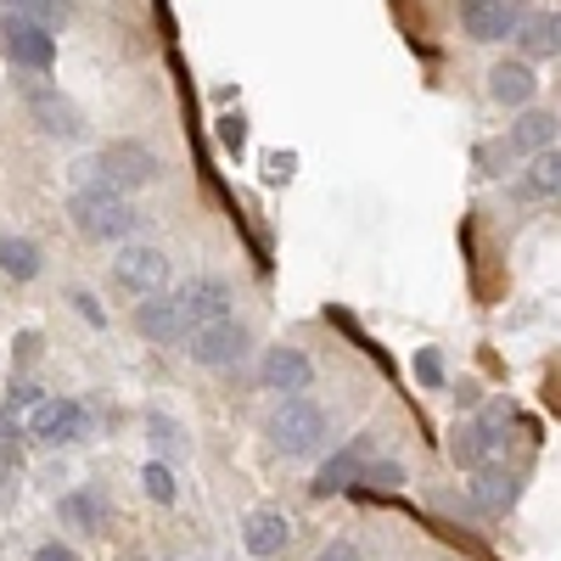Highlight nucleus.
<instances>
[{"mask_svg": "<svg viewBox=\"0 0 561 561\" xmlns=\"http://www.w3.org/2000/svg\"><path fill=\"white\" fill-rule=\"evenodd\" d=\"M68 219L84 242H124L140 230V214L124 192H107V185H79L68 197Z\"/></svg>", "mask_w": 561, "mask_h": 561, "instance_id": "obj_2", "label": "nucleus"}, {"mask_svg": "<svg viewBox=\"0 0 561 561\" xmlns=\"http://www.w3.org/2000/svg\"><path fill=\"white\" fill-rule=\"evenodd\" d=\"M79 180L84 185H107V192H140V185H158L163 180V158L140 140H107L96 158L79 163Z\"/></svg>", "mask_w": 561, "mask_h": 561, "instance_id": "obj_1", "label": "nucleus"}, {"mask_svg": "<svg viewBox=\"0 0 561 561\" xmlns=\"http://www.w3.org/2000/svg\"><path fill=\"white\" fill-rule=\"evenodd\" d=\"M359 483H377V489H399L404 483V466H393V460H377L370 455V466H365V478Z\"/></svg>", "mask_w": 561, "mask_h": 561, "instance_id": "obj_26", "label": "nucleus"}, {"mask_svg": "<svg viewBox=\"0 0 561 561\" xmlns=\"http://www.w3.org/2000/svg\"><path fill=\"white\" fill-rule=\"evenodd\" d=\"M517 494H523V478L517 472H500V466H478V483H472V500L483 505V511H505V505H517Z\"/></svg>", "mask_w": 561, "mask_h": 561, "instance_id": "obj_16", "label": "nucleus"}, {"mask_svg": "<svg viewBox=\"0 0 561 561\" xmlns=\"http://www.w3.org/2000/svg\"><path fill=\"white\" fill-rule=\"evenodd\" d=\"M0 51H7V62H18L28 73H51L57 68V34L23 12L0 7Z\"/></svg>", "mask_w": 561, "mask_h": 561, "instance_id": "obj_4", "label": "nucleus"}, {"mask_svg": "<svg viewBox=\"0 0 561 561\" xmlns=\"http://www.w3.org/2000/svg\"><path fill=\"white\" fill-rule=\"evenodd\" d=\"M140 489H147V500H158V505H174V494H180L174 466L169 460H147L140 466Z\"/></svg>", "mask_w": 561, "mask_h": 561, "instance_id": "obj_22", "label": "nucleus"}, {"mask_svg": "<svg viewBox=\"0 0 561 561\" xmlns=\"http://www.w3.org/2000/svg\"><path fill=\"white\" fill-rule=\"evenodd\" d=\"M556 185H561V158L556 147L534 152V174L523 180V197H556Z\"/></svg>", "mask_w": 561, "mask_h": 561, "instance_id": "obj_21", "label": "nucleus"}, {"mask_svg": "<svg viewBox=\"0 0 561 561\" xmlns=\"http://www.w3.org/2000/svg\"><path fill=\"white\" fill-rule=\"evenodd\" d=\"M225 147H242V118H225Z\"/></svg>", "mask_w": 561, "mask_h": 561, "instance_id": "obj_32", "label": "nucleus"}, {"mask_svg": "<svg viewBox=\"0 0 561 561\" xmlns=\"http://www.w3.org/2000/svg\"><path fill=\"white\" fill-rule=\"evenodd\" d=\"M34 561H79V550H73V545H57V539H45V545L34 550Z\"/></svg>", "mask_w": 561, "mask_h": 561, "instance_id": "obj_29", "label": "nucleus"}, {"mask_svg": "<svg viewBox=\"0 0 561 561\" xmlns=\"http://www.w3.org/2000/svg\"><path fill=\"white\" fill-rule=\"evenodd\" d=\"M523 51H528V57H556V12H550V18H534V23L523 28Z\"/></svg>", "mask_w": 561, "mask_h": 561, "instance_id": "obj_24", "label": "nucleus"}, {"mask_svg": "<svg viewBox=\"0 0 561 561\" xmlns=\"http://www.w3.org/2000/svg\"><path fill=\"white\" fill-rule=\"evenodd\" d=\"M174 298H180V320H185V332H192V325L219 320V314H230V304H237V293H230V280H225V275H192Z\"/></svg>", "mask_w": 561, "mask_h": 561, "instance_id": "obj_8", "label": "nucleus"}, {"mask_svg": "<svg viewBox=\"0 0 561 561\" xmlns=\"http://www.w3.org/2000/svg\"><path fill=\"white\" fill-rule=\"evenodd\" d=\"M449 455H455V466H466V472H478V466H483L494 449H489L483 427L472 421V427H455V438H449Z\"/></svg>", "mask_w": 561, "mask_h": 561, "instance_id": "obj_20", "label": "nucleus"}, {"mask_svg": "<svg viewBox=\"0 0 561 561\" xmlns=\"http://www.w3.org/2000/svg\"><path fill=\"white\" fill-rule=\"evenodd\" d=\"M460 18H466V34H472L478 45H500V39L517 34L523 7L517 0H460Z\"/></svg>", "mask_w": 561, "mask_h": 561, "instance_id": "obj_10", "label": "nucleus"}, {"mask_svg": "<svg viewBox=\"0 0 561 561\" xmlns=\"http://www.w3.org/2000/svg\"><path fill=\"white\" fill-rule=\"evenodd\" d=\"M314 561H359V550H354L348 539H337V545H325V550H320Z\"/></svg>", "mask_w": 561, "mask_h": 561, "instance_id": "obj_31", "label": "nucleus"}, {"mask_svg": "<svg viewBox=\"0 0 561 561\" xmlns=\"http://www.w3.org/2000/svg\"><path fill=\"white\" fill-rule=\"evenodd\" d=\"M57 517L73 528V534H102V517H107V505L90 494V489H73L57 500Z\"/></svg>", "mask_w": 561, "mask_h": 561, "instance_id": "obj_17", "label": "nucleus"}, {"mask_svg": "<svg viewBox=\"0 0 561 561\" xmlns=\"http://www.w3.org/2000/svg\"><path fill=\"white\" fill-rule=\"evenodd\" d=\"M73 304H79V314H84L90 325H107V309H102L96 298H90V293H73Z\"/></svg>", "mask_w": 561, "mask_h": 561, "instance_id": "obj_30", "label": "nucleus"}, {"mask_svg": "<svg viewBox=\"0 0 561 561\" xmlns=\"http://www.w3.org/2000/svg\"><path fill=\"white\" fill-rule=\"evenodd\" d=\"M113 280H118L129 298L163 293V287H169V253H163V248H124V253L113 259Z\"/></svg>", "mask_w": 561, "mask_h": 561, "instance_id": "obj_7", "label": "nucleus"}, {"mask_svg": "<svg viewBox=\"0 0 561 561\" xmlns=\"http://www.w3.org/2000/svg\"><path fill=\"white\" fill-rule=\"evenodd\" d=\"M34 348H39V337H34V332H23V337H18V354H23V359H34Z\"/></svg>", "mask_w": 561, "mask_h": 561, "instance_id": "obj_33", "label": "nucleus"}, {"mask_svg": "<svg viewBox=\"0 0 561 561\" xmlns=\"http://www.w3.org/2000/svg\"><path fill=\"white\" fill-rule=\"evenodd\" d=\"M259 377H264V388H270V393H309L314 365L304 359V348H270Z\"/></svg>", "mask_w": 561, "mask_h": 561, "instance_id": "obj_14", "label": "nucleus"}, {"mask_svg": "<svg viewBox=\"0 0 561 561\" xmlns=\"http://www.w3.org/2000/svg\"><path fill=\"white\" fill-rule=\"evenodd\" d=\"M28 438L34 444H79V438H90V410L79 399H39L28 410Z\"/></svg>", "mask_w": 561, "mask_h": 561, "instance_id": "obj_6", "label": "nucleus"}, {"mask_svg": "<svg viewBox=\"0 0 561 561\" xmlns=\"http://www.w3.org/2000/svg\"><path fill=\"white\" fill-rule=\"evenodd\" d=\"M28 113H34V124L45 135H57V140H79L84 135V113L51 84H28Z\"/></svg>", "mask_w": 561, "mask_h": 561, "instance_id": "obj_11", "label": "nucleus"}, {"mask_svg": "<svg viewBox=\"0 0 561 561\" xmlns=\"http://www.w3.org/2000/svg\"><path fill=\"white\" fill-rule=\"evenodd\" d=\"M135 325L152 343H185V320H180V298L174 293H147L135 304Z\"/></svg>", "mask_w": 561, "mask_h": 561, "instance_id": "obj_13", "label": "nucleus"}, {"mask_svg": "<svg viewBox=\"0 0 561 561\" xmlns=\"http://www.w3.org/2000/svg\"><path fill=\"white\" fill-rule=\"evenodd\" d=\"M534 90H539V79H534L528 62H500V68L489 73V96H494L500 107H528Z\"/></svg>", "mask_w": 561, "mask_h": 561, "instance_id": "obj_15", "label": "nucleus"}, {"mask_svg": "<svg viewBox=\"0 0 561 561\" xmlns=\"http://www.w3.org/2000/svg\"><path fill=\"white\" fill-rule=\"evenodd\" d=\"M34 404H39V388H28V382H18V388L7 393V410H12V415H18V410H34Z\"/></svg>", "mask_w": 561, "mask_h": 561, "instance_id": "obj_28", "label": "nucleus"}, {"mask_svg": "<svg viewBox=\"0 0 561 561\" xmlns=\"http://www.w3.org/2000/svg\"><path fill=\"white\" fill-rule=\"evenodd\" d=\"M370 455H377V438L370 433H359V438H348L337 455H325V466H320V478H314V494L325 500V494H343V489H354L359 478H365V466H370Z\"/></svg>", "mask_w": 561, "mask_h": 561, "instance_id": "obj_9", "label": "nucleus"}, {"mask_svg": "<svg viewBox=\"0 0 561 561\" xmlns=\"http://www.w3.org/2000/svg\"><path fill=\"white\" fill-rule=\"evenodd\" d=\"M415 377L427 382V388H444V359H438V348H421V354H415Z\"/></svg>", "mask_w": 561, "mask_h": 561, "instance_id": "obj_27", "label": "nucleus"}, {"mask_svg": "<svg viewBox=\"0 0 561 561\" xmlns=\"http://www.w3.org/2000/svg\"><path fill=\"white\" fill-rule=\"evenodd\" d=\"M147 433H152V444H158V460H180V455H185V433L174 427L163 410H147Z\"/></svg>", "mask_w": 561, "mask_h": 561, "instance_id": "obj_23", "label": "nucleus"}, {"mask_svg": "<svg viewBox=\"0 0 561 561\" xmlns=\"http://www.w3.org/2000/svg\"><path fill=\"white\" fill-rule=\"evenodd\" d=\"M242 545H248V556L275 561L280 550L293 545V523L280 517L275 505H259V511H248V523H242Z\"/></svg>", "mask_w": 561, "mask_h": 561, "instance_id": "obj_12", "label": "nucleus"}, {"mask_svg": "<svg viewBox=\"0 0 561 561\" xmlns=\"http://www.w3.org/2000/svg\"><path fill=\"white\" fill-rule=\"evenodd\" d=\"M545 147H556V118L550 113H528L505 135V152H545Z\"/></svg>", "mask_w": 561, "mask_h": 561, "instance_id": "obj_18", "label": "nucleus"}, {"mask_svg": "<svg viewBox=\"0 0 561 561\" xmlns=\"http://www.w3.org/2000/svg\"><path fill=\"white\" fill-rule=\"evenodd\" d=\"M51 7H62V12H68V7H73V0H51Z\"/></svg>", "mask_w": 561, "mask_h": 561, "instance_id": "obj_34", "label": "nucleus"}, {"mask_svg": "<svg viewBox=\"0 0 561 561\" xmlns=\"http://www.w3.org/2000/svg\"><path fill=\"white\" fill-rule=\"evenodd\" d=\"M0 275L34 280V275H39V248H34L28 237H0Z\"/></svg>", "mask_w": 561, "mask_h": 561, "instance_id": "obj_19", "label": "nucleus"}, {"mask_svg": "<svg viewBox=\"0 0 561 561\" xmlns=\"http://www.w3.org/2000/svg\"><path fill=\"white\" fill-rule=\"evenodd\" d=\"M185 354H192L197 365H208V370H225V365H237L242 354H248V325L237 320V314H219V320H208V325H192L185 332Z\"/></svg>", "mask_w": 561, "mask_h": 561, "instance_id": "obj_5", "label": "nucleus"}, {"mask_svg": "<svg viewBox=\"0 0 561 561\" xmlns=\"http://www.w3.org/2000/svg\"><path fill=\"white\" fill-rule=\"evenodd\" d=\"M325 427H332V415H325L314 399L287 393V399L275 404V415H270V444L287 455V460H304V455H314L325 444Z\"/></svg>", "mask_w": 561, "mask_h": 561, "instance_id": "obj_3", "label": "nucleus"}, {"mask_svg": "<svg viewBox=\"0 0 561 561\" xmlns=\"http://www.w3.org/2000/svg\"><path fill=\"white\" fill-rule=\"evenodd\" d=\"M7 12H23V18H34V23H62V7H51V0H7Z\"/></svg>", "mask_w": 561, "mask_h": 561, "instance_id": "obj_25", "label": "nucleus"}]
</instances>
